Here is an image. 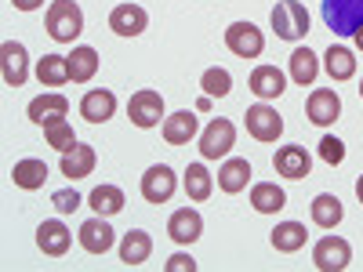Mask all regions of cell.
Returning <instances> with one entry per match:
<instances>
[{
	"instance_id": "cell-1",
	"label": "cell",
	"mask_w": 363,
	"mask_h": 272,
	"mask_svg": "<svg viewBox=\"0 0 363 272\" xmlns=\"http://www.w3.org/2000/svg\"><path fill=\"white\" fill-rule=\"evenodd\" d=\"M84 29V11L77 8V0H55L48 8V33L58 44H73Z\"/></svg>"
},
{
	"instance_id": "cell-2",
	"label": "cell",
	"mask_w": 363,
	"mask_h": 272,
	"mask_svg": "<svg viewBox=\"0 0 363 272\" xmlns=\"http://www.w3.org/2000/svg\"><path fill=\"white\" fill-rule=\"evenodd\" d=\"M323 22L335 37H352L363 29V0H323Z\"/></svg>"
},
{
	"instance_id": "cell-3",
	"label": "cell",
	"mask_w": 363,
	"mask_h": 272,
	"mask_svg": "<svg viewBox=\"0 0 363 272\" xmlns=\"http://www.w3.org/2000/svg\"><path fill=\"white\" fill-rule=\"evenodd\" d=\"M269 18H272V29H277L280 40H301L309 33V11L298 0H280Z\"/></svg>"
},
{
	"instance_id": "cell-4",
	"label": "cell",
	"mask_w": 363,
	"mask_h": 272,
	"mask_svg": "<svg viewBox=\"0 0 363 272\" xmlns=\"http://www.w3.org/2000/svg\"><path fill=\"white\" fill-rule=\"evenodd\" d=\"M233 142H236V128H233V120L215 116V120H211V124L203 128V135H200V157H203V160L229 157Z\"/></svg>"
},
{
	"instance_id": "cell-5",
	"label": "cell",
	"mask_w": 363,
	"mask_h": 272,
	"mask_svg": "<svg viewBox=\"0 0 363 272\" xmlns=\"http://www.w3.org/2000/svg\"><path fill=\"white\" fill-rule=\"evenodd\" d=\"M128 116H131V124L149 131V128H160V116H164V98H160V91H135L131 102H128Z\"/></svg>"
},
{
	"instance_id": "cell-6",
	"label": "cell",
	"mask_w": 363,
	"mask_h": 272,
	"mask_svg": "<svg viewBox=\"0 0 363 272\" xmlns=\"http://www.w3.org/2000/svg\"><path fill=\"white\" fill-rule=\"evenodd\" d=\"M225 47L236 55V58H258L265 51V37L255 22H233L225 29Z\"/></svg>"
},
{
	"instance_id": "cell-7",
	"label": "cell",
	"mask_w": 363,
	"mask_h": 272,
	"mask_svg": "<svg viewBox=\"0 0 363 272\" xmlns=\"http://www.w3.org/2000/svg\"><path fill=\"white\" fill-rule=\"evenodd\" d=\"M244 124H247V135L258 138V142H277V138L284 135V120H280V113L272 109V106H265V102H258V106L247 109Z\"/></svg>"
},
{
	"instance_id": "cell-8",
	"label": "cell",
	"mask_w": 363,
	"mask_h": 272,
	"mask_svg": "<svg viewBox=\"0 0 363 272\" xmlns=\"http://www.w3.org/2000/svg\"><path fill=\"white\" fill-rule=\"evenodd\" d=\"M313 261H316V268H323V272H342V268L352 261L349 239H342V236H323L320 244L313 247Z\"/></svg>"
},
{
	"instance_id": "cell-9",
	"label": "cell",
	"mask_w": 363,
	"mask_h": 272,
	"mask_svg": "<svg viewBox=\"0 0 363 272\" xmlns=\"http://www.w3.org/2000/svg\"><path fill=\"white\" fill-rule=\"evenodd\" d=\"M0 73H4L8 87H22L29 80V55L18 40H4L0 44Z\"/></svg>"
},
{
	"instance_id": "cell-10",
	"label": "cell",
	"mask_w": 363,
	"mask_h": 272,
	"mask_svg": "<svg viewBox=\"0 0 363 272\" xmlns=\"http://www.w3.org/2000/svg\"><path fill=\"white\" fill-rule=\"evenodd\" d=\"M174 171L167 167V164H153L145 174H142V196H145V203H167L171 196H174Z\"/></svg>"
},
{
	"instance_id": "cell-11",
	"label": "cell",
	"mask_w": 363,
	"mask_h": 272,
	"mask_svg": "<svg viewBox=\"0 0 363 272\" xmlns=\"http://www.w3.org/2000/svg\"><path fill=\"white\" fill-rule=\"evenodd\" d=\"M306 116L313 120L316 128H330V124H335V120L342 116V98H338V91H330V87H316L313 95H309Z\"/></svg>"
},
{
	"instance_id": "cell-12",
	"label": "cell",
	"mask_w": 363,
	"mask_h": 272,
	"mask_svg": "<svg viewBox=\"0 0 363 272\" xmlns=\"http://www.w3.org/2000/svg\"><path fill=\"white\" fill-rule=\"evenodd\" d=\"M145 26H149V15L138 4H116L109 11V29L116 37H138V33H145Z\"/></svg>"
},
{
	"instance_id": "cell-13",
	"label": "cell",
	"mask_w": 363,
	"mask_h": 272,
	"mask_svg": "<svg viewBox=\"0 0 363 272\" xmlns=\"http://www.w3.org/2000/svg\"><path fill=\"white\" fill-rule=\"evenodd\" d=\"M167 232H171L174 244H186V247H189V244H196L200 232H203V218H200V210H193V207L174 210L171 222H167Z\"/></svg>"
},
{
	"instance_id": "cell-14",
	"label": "cell",
	"mask_w": 363,
	"mask_h": 272,
	"mask_svg": "<svg viewBox=\"0 0 363 272\" xmlns=\"http://www.w3.org/2000/svg\"><path fill=\"white\" fill-rule=\"evenodd\" d=\"M113 113H116V95L106 91V87H95L80 98V116L87 120V124H106Z\"/></svg>"
},
{
	"instance_id": "cell-15",
	"label": "cell",
	"mask_w": 363,
	"mask_h": 272,
	"mask_svg": "<svg viewBox=\"0 0 363 272\" xmlns=\"http://www.w3.org/2000/svg\"><path fill=\"white\" fill-rule=\"evenodd\" d=\"M66 113H69V102H66V95H58V91H51V95H40V98L29 102V120L40 124V128L66 120Z\"/></svg>"
},
{
	"instance_id": "cell-16",
	"label": "cell",
	"mask_w": 363,
	"mask_h": 272,
	"mask_svg": "<svg viewBox=\"0 0 363 272\" xmlns=\"http://www.w3.org/2000/svg\"><path fill=\"white\" fill-rule=\"evenodd\" d=\"M113 229H109V222L102 218V215H95V218H87L84 225H80V247L87 251V254H106L109 247H113Z\"/></svg>"
},
{
	"instance_id": "cell-17",
	"label": "cell",
	"mask_w": 363,
	"mask_h": 272,
	"mask_svg": "<svg viewBox=\"0 0 363 272\" xmlns=\"http://www.w3.org/2000/svg\"><path fill=\"white\" fill-rule=\"evenodd\" d=\"M95 164H99L95 149L77 142V145L69 149V153H62V160H58V171H62L69 181H80V178H87L91 171H95Z\"/></svg>"
},
{
	"instance_id": "cell-18",
	"label": "cell",
	"mask_w": 363,
	"mask_h": 272,
	"mask_svg": "<svg viewBox=\"0 0 363 272\" xmlns=\"http://www.w3.org/2000/svg\"><path fill=\"white\" fill-rule=\"evenodd\" d=\"M272 167H277V174L298 181V178L309 174L313 160H309V153H306L301 145H284V149H277V160H272Z\"/></svg>"
},
{
	"instance_id": "cell-19",
	"label": "cell",
	"mask_w": 363,
	"mask_h": 272,
	"mask_svg": "<svg viewBox=\"0 0 363 272\" xmlns=\"http://www.w3.org/2000/svg\"><path fill=\"white\" fill-rule=\"evenodd\" d=\"M149 254H153V239H149V232L131 229L124 239H120V261H124L128 268L145 265V261H149Z\"/></svg>"
},
{
	"instance_id": "cell-20",
	"label": "cell",
	"mask_w": 363,
	"mask_h": 272,
	"mask_svg": "<svg viewBox=\"0 0 363 272\" xmlns=\"http://www.w3.org/2000/svg\"><path fill=\"white\" fill-rule=\"evenodd\" d=\"M247 181H251V164H247V160L233 157V160H225V164L218 167V189L229 193V196L244 193V189H247Z\"/></svg>"
},
{
	"instance_id": "cell-21",
	"label": "cell",
	"mask_w": 363,
	"mask_h": 272,
	"mask_svg": "<svg viewBox=\"0 0 363 272\" xmlns=\"http://www.w3.org/2000/svg\"><path fill=\"white\" fill-rule=\"evenodd\" d=\"M69 229L62 225V222H44L40 229H37V247L44 251V254H51V258H62L66 251H69Z\"/></svg>"
},
{
	"instance_id": "cell-22",
	"label": "cell",
	"mask_w": 363,
	"mask_h": 272,
	"mask_svg": "<svg viewBox=\"0 0 363 272\" xmlns=\"http://www.w3.org/2000/svg\"><path fill=\"white\" fill-rule=\"evenodd\" d=\"M193 135H196V113L182 109V113L164 116V142L167 145H186Z\"/></svg>"
},
{
	"instance_id": "cell-23",
	"label": "cell",
	"mask_w": 363,
	"mask_h": 272,
	"mask_svg": "<svg viewBox=\"0 0 363 272\" xmlns=\"http://www.w3.org/2000/svg\"><path fill=\"white\" fill-rule=\"evenodd\" d=\"M251 91L258 98H280L287 91V80H284V73L277 66H258L251 73Z\"/></svg>"
},
{
	"instance_id": "cell-24",
	"label": "cell",
	"mask_w": 363,
	"mask_h": 272,
	"mask_svg": "<svg viewBox=\"0 0 363 272\" xmlns=\"http://www.w3.org/2000/svg\"><path fill=\"white\" fill-rule=\"evenodd\" d=\"M284 203H287V193L277 181H258V186H251V207L258 215H277Z\"/></svg>"
},
{
	"instance_id": "cell-25",
	"label": "cell",
	"mask_w": 363,
	"mask_h": 272,
	"mask_svg": "<svg viewBox=\"0 0 363 272\" xmlns=\"http://www.w3.org/2000/svg\"><path fill=\"white\" fill-rule=\"evenodd\" d=\"M37 80L44 84V87H62V84H69L73 76H69V58L66 55H44L40 62H37Z\"/></svg>"
},
{
	"instance_id": "cell-26",
	"label": "cell",
	"mask_w": 363,
	"mask_h": 272,
	"mask_svg": "<svg viewBox=\"0 0 363 272\" xmlns=\"http://www.w3.org/2000/svg\"><path fill=\"white\" fill-rule=\"evenodd\" d=\"M11 181H15L18 189L33 193V189H40L44 181H48V164L44 160H18L11 167Z\"/></svg>"
},
{
	"instance_id": "cell-27",
	"label": "cell",
	"mask_w": 363,
	"mask_h": 272,
	"mask_svg": "<svg viewBox=\"0 0 363 272\" xmlns=\"http://www.w3.org/2000/svg\"><path fill=\"white\" fill-rule=\"evenodd\" d=\"M306 225L301 222H280L277 229H272V247H277L280 254H294L306 247Z\"/></svg>"
},
{
	"instance_id": "cell-28",
	"label": "cell",
	"mask_w": 363,
	"mask_h": 272,
	"mask_svg": "<svg viewBox=\"0 0 363 272\" xmlns=\"http://www.w3.org/2000/svg\"><path fill=\"white\" fill-rule=\"evenodd\" d=\"M323 66H327L330 80H352V76H356V58H352V51L342 47V44H330V47H327Z\"/></svg>"
},
{
	"instance_id": "cell-29",
	"label": "cell",
	"mask_w": 363,
	"mask_h": 272,
	"mask_svg": "<svg viewBox=\"0 0 363 272\" xmlns=\"http://www.w3.org/2000/svg\"><path fill=\"white\" fill-rule=\"evenodd\" d=\"M69 58V76H73V84H87L91 76L99 73V51L95 47H73V55H66Z\"/></svg>"
},
{
	"instance_id": "cell-30",
	"label": "cell",
	"mask_w": 363,
	"mask_h": 272,
	"mask_svg": "<svg viewBox=\"0 0 363 272\" xmlns=\"http://www.w3.org/2000/svg\"><path fill=\"white\" fill-rule=\"evenodd\" d=\"M342 218H345V207H342V200H338V196L320 193V196L313 200V222H316L320 229H335Z\"/></svg>"
},
{
	"instance_id": "cell-31",
	"label": "cell",
	"mask_w": 363,
	"mask_h": 272,
	"mask_svg": "<svg viewBox=\"0 0 363 272\" xmlns=\"http://www.w3.org/2000/svg\"><path fill=\"white\" fill-rule=\"evenodd\" d=\"M87 203L95 207V215L113 218V215H120V210H124V189H116V186H99V189H91Z\"/></svg>"
},
{
	"instance_id": "cell-32",
	"label": "cell",
	"mask_w": 363,
	"mask_h": 272,
	"mask_svg": "<svg viewBox=\"0 0 363 272\" xmlns=\"http://www.w3.org/2000/svg\"><path fill=\"white\" fill-rule=\"evenodd\" d=\"M316 73H320V58H316L309 47H298V51L291 55V80H294L298 87H309V84L316 80Z\"/></svg>"
},
{
	"instance_id": "cell-33",
	"label": "cell",
	"mask_w": 363,
	"mask_h": 272,
	"mask_svg": "<svg viewBox=\"0 0 363 272\" xmlns=\"http://www.w3.org/2000/svg\"><path fill=\"white\" fill-rule=\"evenodd\" d=\"M211 189H215V178L207 174V167L203 164H189V171H186V193H189V200L203 203L211 196Z\"/></svg>"
},
{
	"instance_id": "cell-34",
	"label": "cell",
	"mask_w": 363,
	"mask_h": 272,
	"mask_svg": "<svg viewBox=\"0 0 363 272\" xmlns=\"http://www.w3.org/2000/svg\"><path fill=\"white\" fill-rule=\"evenodd\" d=\"M200 87H203V95H211V98H225L229 91H233V76L222 66H211V69H203Z\"/></svg>"
},
{
	"instance_id": "cell-35",
	"label": "cell",
	"mask_w": 363,
	"mask_h": 272,
	"mask_svg": "<svg viewBox=\"0 0 363 272\" xmlns=\"http://www.w3.org/2000/svg\"><path fill=\"white\" fill-rule=\"evenodd\" d=\"M44 138H48L51 149H58V153H69V149L77 145V135H73V128L66 124V120H58V124H48V128H44Z\"/></svg>"
},
{
	"instance_id": "cell-36",
	"label": "cell",
	"mask_w": 363,
	"mask_h": 272,
	"mask_svg": "<svg viewBox=\"0 0 363 272\" xmlns=\"http://www.w3.org/2000/svg\"><path fill=\"white\" fill-rule=\"evenodd\" d=\"M320 157H323V164L338 167V164L345 160V142L335 138V135H323V138H320Z\"/></svg>"
},
{
	"instance_id": "cell-37",
	"label": "cell",
	"mask_w": 363,
	"mask_h": 272,
	"mask_svg": "<svg viewBox=\"0 0 363 272\" xmlns=\"http://www.w3.org/2000/svg\"><path fill=\"white\" fill-rule=\"evenodd\" d=\"M51 203H55L58 215H73V210H77L84 200H80V193H77V189H58V193L51 196Z\"/></svg>"
},
{
	"instance_id": "cell-38",
	"label": "cell",
	"mask_w": 363,
	"mask_h": 272,
	"mask_svg": "<svg viewBox=\"0 0 363 272\" xmlns=\"http://www.w3.org/2000/svg\"><path fill=\"white\" fill-rule=\"evenodd\" d=\"M167 272H196V261H193L189 254H174V258L167 261Z\"/></svg>"
},
{
	"instance_id": "cell-39",
	"label": "cell",
	"mask_w": 363,
	"mask_h": 272,
	"mask_svg": "<svg viewBox=\"0 0 363 272\" xmlns=\"http://www.w3.org/2000/svg\"><path fill=\"white\" fill-rule=\"evenodd\" d=\"M11 4H15L18 11H37V8L44 4V0H11Z\"/></svg>"
},
{
	"instance_id": "cell-40",
	"label": "cell",
	"mask_w": 363,
	"mask_h": 272,
	"mask_svg": "<svg viewBox=\"0 0 363 272\" xmlns=\"http://www.w3.org/2000/svg\"><path fill=\"white\" fill-rule=\"evenodd\" d=\"M196 109H200V113H207V109H211V95H203V98L196 102Z\"/></svg>"
},
{
	"instance_id": "cell-41",
	"label": "cell",
	"mask_w": 363,
	"mask_h": 272,
	"mask_svg": "<svg viewBox=\"0 0 363 272\" xmlns=\"http://www.w3.org/2000/svg\"><path fill=\"white\" fill-rule=\"evenodd\" d=\"M352 40H356V47L363 51V29H356V33H352Z\"/></svg>"
},
{
	"instance_id": "cell-42",
	"label": "cell",
	"mask_w": 363,
	"mask_h": 272,
	"mask_svg": "<svg viewBox=\"0 0 363 272\" xmlns=\"http://www.w3.org/2000/svg\"><path fill=\"white\" fill-rule=\"evenodd\" d=\"M356 196H359V203H363V174H359V181H356Z\"/></svg>"
},
{
	"instance_id": "cell-43",
	"label": "cell",
	"mask_w": 363,
	"mask_h": 272,
	"mask_svg": "<svg viewBox=\"0 0 363 272\" xmlns=\"http://www.w3.org/2000/svg\"><path fill=\"white\" fill-rule=\"evenodd\" d=\"M359 98H363V80H359Z\"/></svg>"
}]
</instances>
